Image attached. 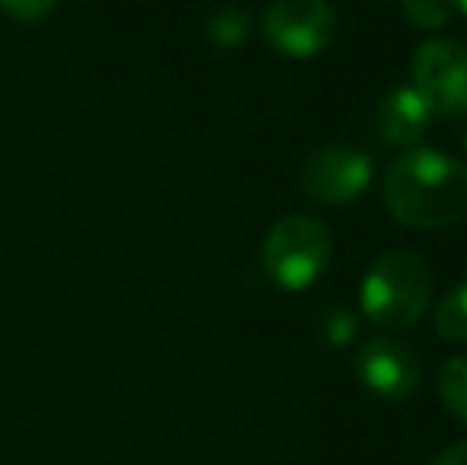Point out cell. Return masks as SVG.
<instances>
[{"label": "cell", "instance_id": "1", "mask_svg": "<svg viewBox=\"0 0 467 465\" xmlns=\"http://www.w3.org/2000/svg\"><path fill=\"white\" fill-rule=\"evenodd\" d=\"M381 198L410 230H449L467 220V163L432 147H410L388 166Z\"/></svg>", "mask_w": 467, "mask_h": 465}, {"label": "cell", "instance_id": "2", "mask_svg": "<svg viewBox=\"0 0 467 465\" xmlns=\"http://www.w3.org/2000/svg\"><path fill=\"white\" fill-rule=\"evenodd\" d=\"M430 293L432 278L426 261L410 248H388L366 274L359 303L375 329L404 332L426 312Z\"/></svg>", "mask_w": 467, "mask_h": 465}, {"label": "cell", "instance_id": "3", "mask_svg": "<svg viewBox=\"0 0 467 465\" xmlns=\"http://www.w3.org/2000/svg\"><path fill=\"white\" fill-rule=\"evenodd\" d=\"M331 261V233L306 214L277 220L261 246V265L283 291H306L321 278Z\"/></svg>", "mask_w": 467, "mask_h": 465}, {"label": "cell", "instance_id": "4", "mask_svg": "<svg viewBox=\"0 0 467 465\" xmlns=\"http://www.w3.org/2000/svg\"><path fill=\"white\" fill-rule=\"evenodd\" d=\"M261 29L280 55L315 58L337 38V13L327 0H274Z\"/></svg>", "mask_w": 467, "mask_h": 465}, {"label": "cell", "instance_id": "5", "mask_svg": "<svg viewBox=\"0 0 467 465\" xmlns=\"http://www.w3.org/2000/svg\"><path fill=\"white\" fill-rule=\"evenodd\" d=\"M413 90L426 100L432 115H467V48L451 38L423 42L410 64Z\"/></svg>", "mask_w": 467, "mask_h": 465}, {"label": "cell", "instance_id": "6", "mask_svg": "<svg viewBox=\"0 0 467 465\" xmlns=\"http://www.w3.org/2000/svg\"><path fill=\"white\" fill-rule=\"evenodd\" d=\"M372 160L353 143H327L306 156L302 163V192L315 205H350L369 188Z\"/></svg>", "mask_w": 467, "mask_h": 465}, {"label": "cell", "instance_id": "7", "mask_svg": "<svg viewBox=\"0 0 467 465\" xmlns=\"http://www.w3.org/2000/svg\"><path fill=\"white\" fill-rule=\"evenodd\" d=\"M357 376L372 396L385 402H404L417 392L420 386V360L417 354L407 348L398 338H369L357 351Z\"/></svg>", "mask_w": 467, "mask_h": 465}, {"label": "cell", "instance_id": "8", "mask_svg": "<svg viewBox=\"0 0 467 465\" xmlns=\"http://www.w3.org/2000/svg\"><path fill=\"white\" fill-rule=\"evenodd\" d=\"M430 106L413 87H394L375 109V131L388 147H417V141L430 128Z\"/></svg>", "mask_w": 467, "mask_h": 465}, {"label": "cell", "instance_id": "9", "mask_svg": "<svg viewBox=\"0 0 467 465\" xmlns=\"http://www.w3.org/2000/svg\"><path fill=\"white\" fill-rule=\"evenodd\" d=\"M436 332L445 342L467 344V280L442 297L436 310Z\"/></svg>", "mask_w": 467, "mask_h": 465}, {"label": "cell", "instance_id": "10", "mask_svg": "<svg viewBox=\"0 0 467 465\" xmlns=\"http://www.w3.org/2000/svg\"><path fill=\"white\" fill-rule=\"evenodd\" d=\"M439 398L467 428V357H451L439 366Z\"/></svg>", "mask_w": 467, "mask_h": 465}, {"label": "cell", "instance_id": "11", "mask_svg": "<svg viewBox=\"0 0 467 465\" xmlns=\"http://www.w3.org/2000/svg\"><path fill=\"white\" fill-rule=\"evenodd\" d=\"M248 29H252V19H248V13L239 10V6H223L207 23V36L213 38L220 48H235V45H242Z\"/></svg>", "mask_w": 467, "mask_h": 465}, {"label": "cell", "instance_id": "12", "mask_svg": "<svg viewBox=\"0 0 467 465\" xmlns=\"http://www.w3.org/2000/svg\"><path fill=\"white\" fill-rule=\"evenodd\" d=\"M404 4V16L413 29H442L451 19L449 0H400Z\"/></svg>", "mask_w": 467, "mask_h": 465}, {"label": "cell", "instance_id": "13", "mask_svg": "<svg viewBox=\"0 0 467 465\" xmlns=\"http://www.w3.org/2000/svg\"><path fill=\"white\" fill-rule=\"evenodd\" d=\"M57 0H0V10L16 23H38L55 10Z\"/></svg>", "mask_w": 467, "mask_h": 465}, {"label": "cell", "instance_id": "14", "mask_svg": "<svg viewBox=\"0 0 467 465\" xmlns=\"http://www.w3.org/2000/svg\"><path fill=\"white\" fill-rule=\"evenodd\" d=\"M353 332H357V319H353L350 312H344V310L331 312V319H327V329H325L327 342H331V344H347L353 338Z\"/></svg>", "mask_w": 467, "mask_h": 465}, {"label": "cell", "instance_id": "15", "mask_svg": "<svg viewBox=\"0 0 467 465\" xmlns=\"http://www.w3.org/2000/svg\"><path fill=\"white\" fill-rule=\"evenodd\" d=\"M430 465H467V440L451 443V447L442 449V453H439Z\"/></svg>", "mask_w": 467, "mask_h": 465}, {"label": "cell", "instance_id": "16", "mask_svg": "<svg viewBox=\"0 0 467 465\" xmlns=\"http://www.w3.org/2000/svg\"><path fill=\"white\" fill-rule=\"evenodd\" d=\"M449 6H451V10H458V13H464V16H467V0H449Z\"/></svg>", "mask_w": 467, "mask_h": 465}, {"label": "cell", "instance_id": "17", "mask_svg": "<svg viewBox=\"0 0 467 465\" xmlns=\"http://www.w3.org/2000/svg\"><path fill=\"white\" fill-rule=\"evenodd\" d=\"M464 147H467V134H464Z\"/></svg>", "mask_w": 467, "mask_h": 465}, {"label": "cell", "instance_id": "18", "mask_svg": "<svg viewBox=\"0 0 467 465\" xmlns=\"http://www.w3.org/2000/svg\"><path fill=\"white\" fill-rule=\"evenodd\" d=\"M388 4H391V0H388Z\"/></svg>", "mask_w": 467, "mask_h": 465}]
</instances>
